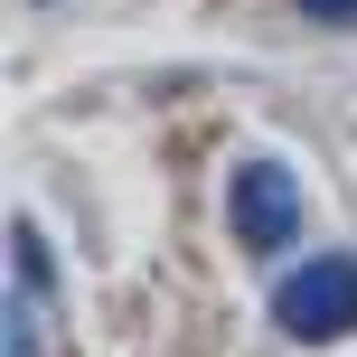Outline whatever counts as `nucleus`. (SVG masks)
<instances>
[{"instance_id":"f257e3e1","label":"nucleus","mask_w":357,"mask_h":357,"mask_svg":"<svg viewBox=\"0 0 357 357\" xmlns=\"http://www.w3.org/2000/svg\"><path fill=\"white\" fill-rule=\"evenodd\" d=\"M273 320H282V339H348L357 329V254H310L301 273H282V291H273Z\"/></svg>"},{"instance_id":"f03ea898","label":"nucleus","mask_w":357,"mask_h":357,"mask_svg":"<svg viewBox=\"0 0 357 357\" xmlns=\"http://www.w3.org/2000/svg\"><path fill=\"white\" fill-rule=\"evenodd\" d=\"M301 235V178L282 160H245L235 169V245L245 254H282Z\"/></svg>"},{"instance_id":"7ed1b4c3","label":"nucleus","mask_w":357,"mask_h":357,"mask_svg":"<svg viewBox=\"0 0 357 357\" xmlns=\"http://www.w3.org/2000/svg\"><path fill=\"white\" fill-rule=\"evenodd\" d=\"M10 254H19V291H29V301H38V291H47V235H38L29 216H19V226H10Z\"/></svg>"},{"instance_id":"20e7f679","label":"nucleus","mask_w":357,"mask_h":357,"mask_svg":"<svg viewBox=\"0 0 357 357\" xmlns=\"http://www.w3.org/2000/svg\"><path fill=\"white\" fill-rule=\"evenodd\" d=\"M10 357H38V320H29V291L10 301Z\"/></svg>"},{"instance_id":"39448f33","label":"nucleus","mask_w":357,"mask_h":357,"mask_svg":"<svg viewBox=\"0 0 357 357\" xmlns=\"http://www.w3.org/2000/svg\"><path fill=\"white\" fill-rule=\"evenodd\" d=\"M310 19H329V29H357V0H301Z\"/></svg>"}]
</instances>
